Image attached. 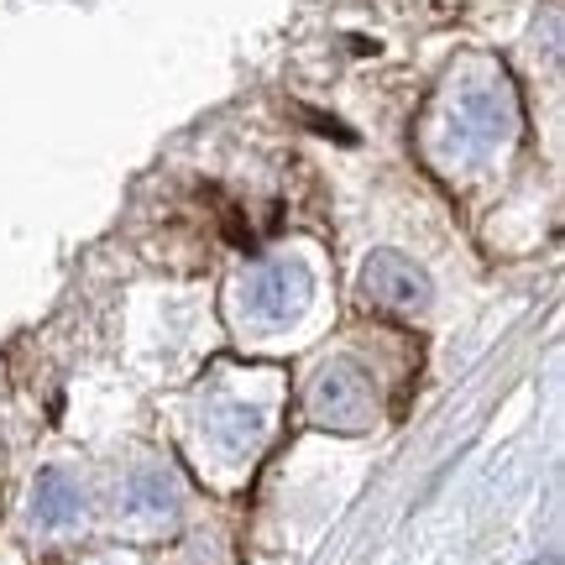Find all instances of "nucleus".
<instances>
[{
	"mask_svg": "<svg viewBox=\"0 0 565 565\" xmlns=\"http://www.w3.org/2000/svg\"><path fill=\"white\" fill-rule=\"evenodd\" d=\"M121 513L131 524H162V519H173V513H179V487H173V477L158 471V466L131 471V482L121 487Z\"/></svg>",
	"mask_w": 565,
	"mask_h": 565,
	"instance_id": "nucleus-6",
	"label": "nucleus"
},
{
	"mask_svg": "<svg viewBox=\"0 0 565 565\" xmlns=\"http://www.w3.org/2000/svg\"><path fill=\"white\" fill-rule=\"evenodd\" d=\"M263 408L257 404H242V398H221V404L204 408V435L210 445L221 450L225 461H246V456H257V445H263Z\"/></svg>",
	"mask_w": 565,
	"mask_h": 565,
	"instance_id": "nucleus-5",
	"label": "nucleus"
},
{
	"mask_svg": "<svg viewBox=\"0 0 565 565\" xmlns=\"http://www.w3.org/2000/svg\"><path fill=\"white\" fill-rule=\"evenodd\" d=\"M450 147L461 152V158H492L498 147L513 141L519 131V105L508 95V84H466L461 95L450 100Z\"/></svg>",
	"mask_w": 565,
	"mask_h": 565,
	"instance_id": "nucleus-1",
	"label": "nucleus"
},
{
	"mask_svg": "<svg viewBox=\"0 0 565 565\" xmlns=\"http://www.w3.org/2000/svg\"><path fill=\"white\" fill-rule=\"evenodd\" d=\"M362 294L393 309V315H414L429 303V278H424L419 263H408L398 252H372L362 267Z\"/></svg>",
	"mask_w": 565,
	"mask_h": 565,
	"instance_id": "nucleus-4",
	"label": "nucleus"
},
{
	"mask_svg": "<svg viewBox=\"0 0 565 565\" xmlns=\"http://www.w3.org/2000/svg\"><path fill=\"white\" fill-rule=\"evenodd\" d=\"M32 519L42 529H68L84 519V487L68 477V471H42L38 487H32Z\"/></svg>",
	"mask_w": 565,
	"mask_h": 565,
	"instance_id": "nucleus-7",
	"label": "nucleus"
},
{
	"mask_svg": "<svg viewBox=\"0 0 565 565\" xmlns=\"http://www.w3.org/2000/svg\"><path fill=\"white\" fill-rule=\"evenodd\" d=\"M372 414H377L372 383L351 362L324 366L320 377L309 383V419L324 424V429H366Z\"/></svg>",
	"mask_w": 565,
	"mask_h": 565,
	"instance_id": "nucleus-3",
	"label": "nucleus"
},
{
	"mask_svg": "<svg viewBox=\"0 0 565 565\" xmlns=\"http://www.w3.org/2000/svg\"><path fill=\"white\" fill-rule=\"evenodd\" d=\"M315 299V278H309V267L303 263H267L252 273V282L242 288V309L252 324H263V330H282V324H294L309 309Z\"/></svg>",
	"mask_w": 565,
	"mask_h": 565,
	"instance_id": "nucleus-2",
	"label": "nucleus"
}]
</instances>
